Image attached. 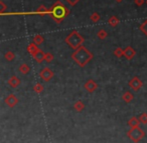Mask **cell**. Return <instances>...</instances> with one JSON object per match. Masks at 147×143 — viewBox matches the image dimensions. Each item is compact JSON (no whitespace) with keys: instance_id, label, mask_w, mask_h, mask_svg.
Here are the masks:
<instances>
[{"instance_id":"15","label":"cell","mask_w":147,"mask_h":143,"mask_svg":"<svg viewBox=\"0 0 147 143\" xmlns=\"http://www.w3.org/2000/svg\"><path fill=\"white\" fill-rule=\"evenodd\" d=\"M39 50V48H38V45H36L35 44V43H30V44L28 45V46H27V52L29 53V54L30 55H34L35 53L37 52V51Z\"/></svg>"},{"instance_id":"11","label":"cell","mask_w":147,"mask_h":143,"mask_svg":"<svg viewBox=\"0 0 147 143\" xmlns=\"http://www.w3.org/2000/svg\"><path fill=\"white\" fill-rule=\"evenodd\" d=\"M20 84H21V80L17 76H15V75L11 76L8 79V85L10 87H12V88H17Z\"/></svg>"},{"instance_id":"30","label":"cell","mask_w":147,"mask_h":143,"mask_svg":"<svg viewBox=\"0 0 147 143\" xmlns=\"http://www.w3.org/2000/svg\"><path fill=\"white\" fill-rule=\"evenodd\" d=\"M134 3H135V5H136V6L140 7L145 3V0H134Z\"/></svg>"},{"instance_id":"2","label":"cell","mask_w":147,"mask_h":143,"mask_svg":"<svg viewBox=\"0 0 147 143\" xmlns=\"http://www.w3.org/2000/svg\"><path fill=\"white\" fill-rule=\"evenodd\" d=\"M69 14V9L63 5L61 0H57V2L53 3L51 7V16L57 23L63 22V20Z\"/></svg>"},{"instance_id":"29","label":"cell","mask_w":147,"mask_h":143,"mask_svg":"<svg viewBox=\"0 0 147 143\" xmlns=\"http://www.w3.org/2000/svg\"><path fill=\"white\" fill-rule=\"evenodd\" d=\"M6 5H5V3L3 2V1H0V14H4V11L5 9H6Z\"/></svg>"},{"instance_id":"4","label":"cell","mask_w":147,"mask_h":143,"mask_svg":"<svg viewBox=\"0 0 147 143\" xmlns=\"http://www.w3.org/2000/svg\"><path fill=\"white\" fill-rule=\"evenodd\" d=\"M127 135L134 143H138L145 136V132L140 127H135V128H130V130L127 132Z\"/></svg>"},{"instance_id":"7","label":"cell","mask_w":147,"mask_h":143,"mask_svg":"<svg viewBox=\"0 0 147 143\" xmlns=\"http://www.w3.org/2000/svg\"><path fill=\"white\" fill-rule=\"evenodd\" d=\"M4 102L9 108H13V107H15L18 104V98L14 94H9L8 96L5 97Z\"/></svg>"},{"instance_id":"5","label":"cell","mask_w":147,"mask_h":143,"mask_svg":"<svg viewBox=\"0 0 147 143\" xmlns=\"http://www.w3.org/2000/svg\"><path fill=\"white\" fill-rule=\"evenodd\" d=\"M53 75H55L53 71L51 70V68H49V67H45V68L41 69L40 72H39V77H40L45 82L51 81V79H53Z\"/></svg>"},{"instance_id":"16","label":"cell","mask_w":147,"mask_h":143,"mask_svg":"<svg viewBox=\"0 0 147 143\" xmlns=\"http://www.w3.org/2000/svg\"><path fill=\"white\" fill-rule=\"evenodd\" d=\"M18 71L21 74L26 75L30 72V67H29L26 63H22V64H20V66L18 67Z\"/></svg>"},{"instance_id":"17","label":"cell","mask_w":147,"mask_h":143,"mask_svg":"<svg viewBox=\"0 0 147 143\" xmlns=\"http://www.w3.org/2000/svg\"><path fill=\"white\" fill-rule=\"evenodd\" d=\"M119 22H120V20H119V18L117 16H115V15H113V16H111L110 18L108 19V24L110 25L111 27H116L118 26Z\"/></svg>"},{"instance_id":"12","label":"cell","mask_w":147,"mask_h":143,"mask_svg":"<svg viewBox=\"0 0 147 143\" xmlns=\"http://www.w3.org/2000/svg\"><path fill=\"white\" fill-rule=\"evenodd\" d=\"M45 53L43 52L42 50L39 49V50L33 55V58H34V60L36 61L37 63H41L42 61H45Z\"/></svg>"},{"instance_id":"22","label":"cell","mask_w":147,"mask_h":143,"mask_svg":"<svg viewBox=\"0 0 147 143\" xmlns=\"http://www.w3.org/2000/svg\"><path fill=\"white\" fill-rule=\"evenodd\" d=\"M113 53H114V55L117 58H121L122 56H124V49H122L121 47H117Z\"/></svg>"},{"instance_id":"32","label":"cell","mask_w":147,"mask_h":143,"mask_svg":"<svg viewBox=\"0 0 147 143\" xmlns=\"http://www.w3.org/2000/svg\"><path fill=\"white\" fill-rule=\"evenodd\" d=\"M146 3H147V0H146Z\"/></svg>"},{"instance_id":"8","label":"cell","mask_w":147,"mask_h":143,"mask_svg":"<svg viewBox=\"0 0 147 143\" xmlns=\"http://www.w3.org/2000/svg\"><path fill=\"white\" fill-rule=\"evenodd\" d=\"M84 88L87 92L93 93L97 90V88H98V84H97V83L95 82V80H93V79H89V80H87L86 82H85Z\"/></svg>"},{"instance_id":"27","label":"cell","mask_w":147,"mask_h":143,"mask_svg":"<svg viewBox=\"0 0 147 143\" xmlns=\"http://www.w3.org/2000/svg\"><path fill=\"white\" fill-rule=\"evenodd\" d=\"M53 58H55V56H53V53H51V52H47V53H45V61L47 63H51V61L53 60Z\"/></svg>"},{"instance_id":"20","label":"cell","mask_w":147,"mask_h":143,"mask_svg":"<svg viewBox=\"0 0 147 143\" xmlns=\"http://www.w3.org/2000/svg\"><path fill=\"white\" fill-rule=\"evenodd\" d=\"M4 58L6 59L8 62H11V61H13L15 59V53L12 52V51H7L4 54Z\"/></svg>"},{"instance_id":"23","label":"cell","mask_w":147,"mask_h":143,"mask_svg":"<svg viewBox=\"0 0 147 143\" xmlns=\"http://www.w3.org/2000/svg\"><path fill=\"white\" fill-rule=\"evenodd\" d=\"M107 36H108V33H107L106 30H104V29H100V30L97 32V37H98L99 39H101V40L105 39Z\"/></svg>"},{"instance_id":"26","label":"cell","mask_w":147,"mask_h":143,"mask_svg":"<svg viewBox=\"0 0 147 143\" xmlns=\"http://www.w3.org/2000/svg\"><path fill=\"white\" fill-rule=\"evenodd\" d=\"M139 29H140V31L143 33V34L145 35V36L147 37V19L144 21V22L142 23V24L140 25V27H139Z\"/></svg>"},{"instance_id":"28","label":"cell","mask_w":147,"mask_h":143,"mask_svg":"<svg viewBox=\"0 0 147 143\" xmlns=\"http://www.w3.org/2000/svg\"><path fill=\"white\" fill-rule=\"evenodd\" d=\"M65 1L69 5V6L73 7V6H76V5L80 2L81 0H65Z\"/></svg>"},{"instance_id":"3","label":"cell","mask_w":147,"mask_h":143,"mask_svg":"<svg viewBox=\"0 0 147 143\" xmlns=\"http://www.w3.org/2000/svg\"><path fill=\"white\" fill-rule=\"evenodd\" d=\"M65 42L67 43L71 48L76 50L77 48H79V47L83 45V43L85 42V38L78 32V31L74 30L65 37Z\"/></svg>"},{"instance_id":"1","label":"cell","mask_w":147,"mask_h":143,"mask_svg":"<svg viewBox=\"0 0 147 143\" xmlns=\"http://www.w3.org/2000/svg\"><path fill=\"white\" fill-rule=\"evenodd\" d=\"M71 59H73L77 64L80 67H85L93 58H94V54L91 52L90 50L86 48L84 45L80 46L77 48L76 50L71 53Z\"/></svg>"},{"instance_id":"18","label":"cell","mask_w":147,"mask_h":143,"mask_svg":"<svg viewBox=\"0 0 147 143\" xmlns=\"http://www.w3.org/2000/svg\"><path fill=\"white\" fill-rule=\"evenodd\" d=\"M74 109H75L77 112H82V111H84V109H85V103L81 100L77 101V102L74 104Z\"/></svg>"},{"instance_id":"9","label":"cell","mask_w":147,"mask_h":143,"mask_svg":"<svg viewBox=\"0 0 147 143\" xmlns=\"http://www.w3.org/2000/svg\"><path fill=\"white\" fill-rule=\"evenodd\" d=\"M135 55H136V51L133 49V47L127 46L126 48L124 49V57L127 60H132L135 57Z\"/></svg>"},{"instance_id":"14","label":"cell","mask_w":147,"mask_h":143,"mask_svg":"<svg viewBox=\"0 0 147 143\" xmlns=\"http://www.w3.org/2000/svg\"><path fill=\"white\" fill-rule=\"evenodd\" d=\"M128 125H129V127L130 128H135V127H139V124H140V121H139V119H138V117H135V116H133V117H131L130 119L128 120Z\"/></svg>"},{"instance_id":"24","label":"cell","mask_w":147,"mask_h":143,"mask_svg":"<svg viewBox=\"0 0 147 143\" xmlns=\"http://www.w3.org/2000/svg\"><path fill=\"white\" fill-rule=\"evenodd\" d=\"M33 91L37 94H40L43 91V85L40 84V83H36V84L33 86Z\"/></svg>"},{"instance_id":"6","label":"cell","mask_w":147,"mask_h":143,"mask_svg":"<svg viewBox=\"0 0 147 143\" xmlns=\"http://www.w3.org/2000/svg\"><path fill=\"white\" fill-rule=\"evenodd\" d=\"M143 86V82L141 81V79L139 77L135 76L129 81V87L132 89L133 91H138L140 90V88Z\"/></svg>"},{"instance_id":"13","label":"cell","mask_w":147,"mask_h":143,"mask_svg":"<svg viewBox=\"0 0 147 143\" xmlns=\"http://www.w3.org/2000/svg\"><path fill=\"white\" fill-rule=\"evenodd\" d=\"M133 99H134V95H133V93L130 92V91H126V92L122 95V100L124 101L125 103L132 102Z\"/></svg>"},{"instance_id":"25","label":"cell","mask_w":147,"mask_h":143,"mask_svg":"<svg viewBox=\"0 0 147 143\" xmlns=\"http://www.w3.org/2000/svg\"><path fill=\"white\" fill-rule=\"evenodd\" d=\"M138 119L142 124H147V113L146 112H142L140 115L138 116Z\"/></svg>"},{"instance_id":"19","label":"cell","mask_w":147,"mask_h":143,"mask_svg":"<svg viewBox=\"0 0 147 143\" xmlns=\"http://www.w3.org/2000/svg\"><path fill=\"white\" fill-rule=\"evenodd\" d=\"M43 41H45V38H43V36H42V35H40V34L34 35V36H33V38H32V42L35 43L36 45L42 44Z\"/></svg>"},{"instance_id":"10","label":"cell","mask_w":147,"mask_h":143,"mask_svg":"<svg viewBox=\"0 0 147 143\" xmlns=\"http://www.w3.org/2000/svg\"><path fill=\"white\" fill-rule=\"evenodd\" d=\"M47 14H51V9L47 8L45 5H40L37 7L35 11H33V15H40V16H45Z\"/></svg>"},{"instance_id":"31","label":"cell","mask_w":147,"mask_h":143,"mask_svg":"<svg viewBox=\"0 0 147 143\" xmlns=\"http://www.w3.org/2000/svg\"><path fill=\"white\" fill-rule=\"evenodd\" d=\"M115 1H116V2H118V3H121L123 1V0H115Z\"/></svg>"},{"instance_id":"21","label":"cell","mask_w":147,"mask_h":143,"mask_svg":"<svg viewBox=\"0 0 147 143\" xmlns=\"http://www.w3.org/2000/svg\"><path fill=\"white\" fill-rule=\"evenodd\" d=\"M90 20L92 21L93 23H98L99 21L101 20V15L99 14L98 12H94L91 14L90 16Z\"/></svg>"}]
</instances>
